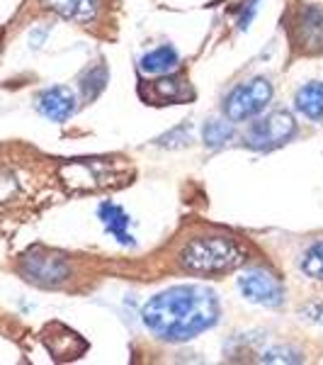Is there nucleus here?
Segmentation results:
<instances>
[{
  "label": "nucleus",
  "mask_w": 323,
  "mask_h": 365,
  "mask_svg": "<svg viewBox=\"0 0 323 365\" xmlns=\"http://www.w3.org/2000/svg\"><path fill=\"white\" fill-rule=\"evenodd\" d=\"M221 307L214 290L204 285H175L144 304L141 319L156 339L185 344L219 322Z\"/></svg>",
  "instance_id": "f257e3e1"
},
{
  "label": "nucleus",
  "mask_w": 323,
  "mask_h": 365,
  "mask_svg": "<svg viewBox=\"0 0 323 365\" xmlns=\"http://www.w3.org/2000/svg\"><path fill=\"white\" fill-rule=\"evenodd\" d=\"M248 258L243 244L226 234H207L195 237L180 249V268L192 275H224L240 268Z\"/></svg>",
  "instance_id": "f03ea898"
},
{
  "label": "nucleus",
  "mask_w": 323,
  "mask_h": 365,
  "mask_svg": "<svg viewBox=\"0 0 323 365\" xmlns=\"http://www.w3.org/2000/svg\"><path fill=\"white\" fill-rule=\"evenodd\" d=\"M129 168L120 158L110 156H85V158H70L61 163L58 168V178L66 185V190L75 195H85V192H100V190H112L129 182Z\"/></svg>",
  "instance_id": "7ed1b4c3"
},
{
  "label": "nucleus",
  "mask_w": 323,
  "mask_h": 365,
  "mask_svg": "<svg viewBox=\"0 0 323 365\" xmlns=\"http://www.w3.org/2000/svg\"><path fill=\"white\" fill-rule=\"evenodd\" d=\"M275 96V88L265 76H255V78L238 83L231 93L224 98V115L228 122H248L263 113Z\"/></svg>",
  "instance_id": "20e7f679"
},
{
  "label": "nucleus",
  "mask_w": 323,
  "mask_h": 365,
  "mask_svg": "<svg viewBox=\"0 0 323 365\" xmlns=\"http://www.w3.org/2000/svg\"><path fill=\"white\" fill-rule=\"evenodd\" d=\"M297 134V120L287 110H275L245 129V146L253 151H272L292 141Z\"/></svg>",
  "instance_id": "39448f33"
},
{
  "label": "nucleus",
  "mask_w": 323,
  "mask_h": 365,
  "mask_svg": "<svg viewBox=\"0 0 323 365\" xmlns=\"http://www.w3.org/2000/svg\"><path fill=\"white\" fill-rule=\"evenodd\" d=\"M20 273L39 287H58L70 278V261L51 249H32L22 256Z\"/></svg>",
  "instance_id": "423d86ee"
},
{
  "label": "nucleus",
  "mask_w": 323,
  "mask_h": 365,
  "mask_svg": "<svg viewBox=\"0 0 323 365\" xmlns=\"http://www.w3.org/2000/svg\"><path fill=\"white\" fill-rule=\"evenodd\" d=\"M238 290L248 302L260 304V307L275 309L285 302V285L277 278V273L263 266L245 268L238 278Z\"/></svg>",
  "instance_id": "0eeeda50"
},
{
  "label": "nucleus",
  "mask_w": 323,
  "mask_h": 365,
  "mask_svg": "<svg viewBox=\"0 0 323 365\" xmlns=\"http://www.w3.org/2000/svg\"><path fill=\"white\" fill-rule=\"evenodd\" d=\"M292 39L304 54H323V5H304L295 15Z\"/></svg>",
  "instance_id": "6e6552de"
},
{
  "label": "nucleus",
  "mask_w": 323,
  "mask_h": 365,
  "mask_svg": "<svg viewBox=\"0 0 323 365\" xmlns=\"http://www.w3.org/2000/svg\"><path fill=\"white\" fill-rule=\"evenodd\" d=\"M37 110L51 122H66L75 115L78 103H75V96L70 88L51 86L37 96Z\"/></svg>",
  "instance_id": "1a4fd4ad"
},
{
  "label": "nucleus",
  "mask_w": 323,
  "mask_h": 365,
  "mask_svg": "<svg viewBox=\"0 0 323 365\" xmlns=\"http://www.w3.org/2000/svg\"><path fill=\"white\" fill-rule=\"evenodd\" d=\"M44 344L51 356L58 358V361H73V358L83 356L88 351L85 341L75 331H70L68 327H61V324H51V327L46 329Z\"/></svg>",
  "instance_id": "9d476101"
},
{
  "label": "nucleus",
  "mask_w": 323,
  "mask_h": 365,
  "mask_svg": "<svg viewBox=\"0 0 323 365\" xmlns=\"http://www.w3.org/2000/svg\"><path fill=\"white\" fill-rule=\"evenodd\" d=\"M97 217L100 222H102L105 232L112 237L117 244L122 246H134L137 241H134V234L129 232V227H132V220H129V215L125 212V207H120L117 202H102L97 210Z\"/></svg>",
  "instance_id": "9b49d317"
},
{
  "label": "nucleus",
  "mask_w": 323,
  "mask_h": 365,
  "mask_svg": "<svg viewBox=\"0 0 323 365\" xmlns=\"http://www.w3.org/2000/svg\"><path fill=\"white\" fill-rule=\"evenodd\" d=\"M42 5L51 13L61 15L63 20L78 22V25H90L100 13V0H42Z\"/></svg>",
  "instance_id": "f8f14e48"
},
{
  "label": "nucleus",
  "mask_w": 323,
  "mask_h": 365,
  "mask_svg": "<svg viewBox=\"0 0 323 365\" xmlns=\"http://www.w3.org/2000/svg\"><path fill=\"white\" fill-rule=\"evenodd\" d=\"M295 108L309 122H323V81H311L295 96Z\"/></svg>",
  "instance_id": "ddd939ff"
},
{
  "label": "nucleus",
  "mask_w": 323,
  "mask_h": 365,
  "mask_svg": "<svg viewBox=\"0 0 323 365\" xmlns=\"http://www.w3.org/2000/svg\"><path fill=\"white\" fill-rule=\"evenodd\" d=\"M149 96L151 100H156L158 105H166V103H183L192 93L185 78H180V76H168V78H158L151 83Z\"/></svg>",
  "instance_id": "4468645a"
},
{
  "label": "nucleus",
  "mask_w": 323,
  "mask_h": 365,
  "mask_svg": "<svg viewBox=\"0 0 323 365\" xmlns=\"http://www.w3.org/2000/svg\"><path fill=\"white\" fill-rule=\"evenodd\" d=\"M178 63H180L178 51H175L173 46L163 44V46H158V49H154V51H149V54L141 56L139 66H141V71H144V73L166 76V73H170V71L178 68Z\"/></svg>",
  "instance_id": "2eb2a0df"
},
{
  "label": "nucleus",
  "mask_w": 323,
  "mask_h": 365,
  "mask_svg": "<svg viewBox=\"0 0 323 365\" xmlns=\"http://www.w3.org/2000/svg\"><path fill=\"white\" fill-rule=\"evenodd\" d=\"M202 137L209 149H219V146H224L233 139V122L209 120L202 129Z\"/></svg>",
  "instance_id": "dca6fc26"
},
{
  "label": "nucleus",
  "mask_w": 323,
  "mask_h": 365,
  "mask_svg": "<svg viewBox=\"0 0 323 365\" xmlns=\"http://www.w3.org/2000/svg\"><path fill=\"white\" fill-rule=\"evenodd\" d=\"M299 268L302 273L311 280H323V239L311 244L307 251H304L302 261H299Z\"/></svg>",
  "instance_id": "f3484780"
},
{
  "label": "nucleus",
  "mask_w": 323,
  "mask_h": 365,
  "mask_svg": "<svg viewBox=\"0 0 323 365\" xmlns=\"http://www.w3.org/2000/svg\"><path fill=\"white\" fill-rule=\"evenodd\" d=\"M260 361L263 363H299L302 358H299V353L292 349H275V351L263 353Z\"/></svg>",
  "instance_id": "a211bd4d"
},
{
  "label": "nucleus",
  "mask_w": 323,
  "mask_h": 365,
  "mask_svg": "<svg viewBox=\"0 0 323 365\" xmlns=\"http://www.w3.org/2000/svg\"><path fill=\"white\" fill-rule=\"evenodd\" d=\"M15 190H17L15 178L10 173H3V170H0V205L8 202V200H13Z\"/></svg>",
  "instance_id": "6ab92c4d"
}]
</instances>
